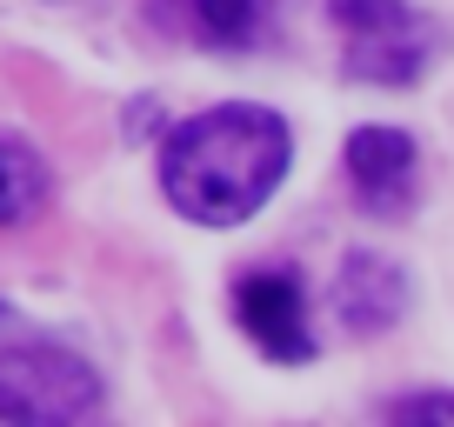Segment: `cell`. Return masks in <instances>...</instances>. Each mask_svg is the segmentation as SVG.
Wrapping results in <instances>:
<instances>
[{"label": "cell", "instance_id": "1", "mask_svg": "<svg viewBox=\"0 0 454 427\" xmlns=\"http://www.w3.org/2000/svg\"><path fill=\"white\" fill-rule=\"evenodd\" d=\"M281 181H287V128L281 114L247 107V100L194 114L160 147L168 200L187 221H207V228H234V221L261 214Z\"/></svg>", "mask_w": 454, "mask_h": 427}, {"label": "cell", "instance_id": "6", "mask_svg": "<svg viewBox=\"0 0 454 427\" xmlns=\"http://www.w3.org/2000/svg\"><path fill=\"white\" fill-rule=\"evenodd\" d=\"M401 300H408V281H401V268L387 254H348L340 260L334 307H340V321H348L355 334H381L401 314Z\"/></svg>", "mask_w": 454, "mask_h": 427}, {"label": "cell", "instance_id": "10", "mask_svg": "<svg viewBox=\"0 0 454 427\" xmlns=\"http://www.w3.org/2000/svg\"><path fill=\"white\" fill-rule=\"evenodd\" d=\"M0 321H7V300H0Z\"/></svg>", "mask_w": 454, "mask_h": 427}, {"label": "cell", "instance_id": "9", "mask_svg": "<svg viewBox=\"0 0 454 427\" xmlns=\"http://www.w3.org/2000/svg\"><path fill=\"white\" fill-rule=\"evenodd\" d=\"M395 421H454V394H408L395 400Z\"/></svg>", "mask_w": 454, "mask_h": 427}, {"label": "cell", "instance_id": "3", "mask_svg": "<svg viewBox=\"0 0 454 427\" xmlns=\"http://www.w3.org/2000/svg\"><path fill=\"white\" fill-rule=\"evenodd\" d=\"M334 20L348 34V74L355 81L401 87L434 60V27L408 0H334Z\"/></svg>", "mask_w": 454, "mask_h": 427}, {"label": "cell", "instance_id": "4", "mask_svg": "<svg viewBox=\"0 0 454 427\" xmlns=\"http://www.w3.org/2000/svg\"><path fill=\"white\" fill-rule=\"evenodd\" d=\"M234 314L241 328L261 341V354L274 361H308L314 354V334H308V307H301V287L287 274H247L234 287Z\"/></svg>", "mask_w": 454, "mask_h": 427}, {"label": "cell", "instance_id": "5", "mask_svg": "<svg viewBox=\"0 0 454 427\" xmlns=\"http://www.w3.org/2000/svg\"><path fill=\"white\" fill-rule=\"evenodd\" d=\"M348 181L368 214H401L414 194V141L395 128H361L348 141Z\"/></svg>", "mask_w": 454, "mask_h": 427}, {"label": "cell", "instance_id": "2", "mask_svg": "<svg viewBox=\"0 0 454 427\" xmlns=\"http://www.w3.org/2000/svg\"><path fill=\"white\" fill-rule=\"evenodd\" d=\"M100 374L81 354L60 347H14L0 354V421H41V427H74L100 414Z\"/></svg>", "mask_w": 454, "mask_h": 427}, {"label": "cell", "instance_id": "8", "mask_svg": "<svg viewBox=\"0 0 454 427\" xmlns=\"http://www.w3.org/2000/svg\"><path fill=\"white\" fill-rule=\"evenodd\" d=\"M34 194H41V167H34L20 147H0V228L20 221V214L34 207Z\"/></svg>", "mask_w": 454, "mask_h": 427}, {"label": "cell", "instance_id": "7", "mask_svg": "<svg viewBox=\"0 0 454 427\" xmlns=\"http://www.w3.org/2000/svg\"><path fill=\"white\" fill-rule=\"evenodd\" d=\"M194 20L214 47H241L247 34L261 27V7L254 0H194Z\"/></svg>", "mask_w": 454, "mask_h": 427}]
</instances>
